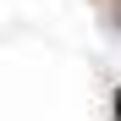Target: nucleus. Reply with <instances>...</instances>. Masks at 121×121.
I'll return each instance as SVG.
<instances>
[{
    "instance_id": "nucleus-1",
    "label": "nucleus",
    "mask_w": 121,
    "mask_h": 121,
    "mask_svg": "<svg viewBox=\"0 0 121 121\" xmlns=\"http://www.w3.org/2000/svg\"><path fill=\"white\" fill-rule=\"evenodd\" d=\"M116 105H121V94H116ZM116 116H121V110H116Z\"/></svg>"
}]
</instances>
